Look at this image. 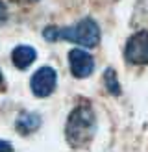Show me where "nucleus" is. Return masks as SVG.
Wrapping results in <instances>:
<instances>
[{"mask_svg":"<svg viewBox=\"0 0 148 152\" xmlns=\"http://www.w3.org/2000/svg\"><path fill=\"white\" fill-rule=\"evenodd\" d=\"M44 41H70L83 48H94L100 43V26L91 17L78 20L72 26H46L43 30Z\"/></svg>","mask_w":148,"mask_h":152,"instance_id":"nucleus-1","label":"nucleus"},{"mask_svg":"<svg viewBox=\"0 0 148 152\" xmlns=\"http://www.w3.org/2000/svg\"><path fill=\"white\" fill-rule=\"evenodd\" d=\"M96 134V113L89 102H81L74 108L65 124V137L72 148H81L93 141Z\"/></svg>","mask_w":148,"mask_h":152,"instance_id":"nucleus-2","label":"nucleus"},{"mask_svg":"<svg viewBox=\"0 0 148 152\" xmlns=\"http://www.w3.org/2000/svg\"><path fill=\"white\" fill-rule=\"evenodd\" d=\"M124 59L130 65H148V30L128 37L124 45Z\"/></svg>","mask_w":148,"mask_h":152,"instance_id":"nucleus-3","label":"nucleus"},{"mask_svg":"<svg viewBox=\"0 0 148 152\" xmlns=\"http://www.w3.org/2000/svg\"><path fill=\"white\" fill-rule=\"evenodd\" d=\"M57 86V71L50 65L39 67L30 80V89L37 98H46L56 91Z\"/></svg>","mask_w":148,"mask_h":152,"instance_id":"nucleus-4","label":"nucleus"},{"mask_svg":"<svg viewBox=\"0 0 148 152\" xmlns=\"http://www.w3.org/2000/svg\"><path fill=\"white\" fill-rule=\"evenodd\" d=\"M69 67L74 78H87L94 71V58L83 48L69 50Z\"/></svg>","mask_w":148,"mask_h":152,"instance_id":"nucleus-5","label":"nucleus"},{"mask_svg":"<svg viewBox=\"0 0 148 152\" xmlns=\"http://www.w3.org/2000/svg\"><path fill=\"white\" fill-rule=\"evenodd\" d=\"M35 59H37V52L32 45H17V47L11 50V61L20 71L28 69Z\"/></svg>","mask_w":148,"mask_h":152,"instance_id":"nucleus-6","label":"nucleus"},{"mask_svg":"<svg viewBox=\"0 0 148 152\" xmlns=\"http://www.w3.org/2000/svg\"><path fill=\"white\" fill-rule=\"evenodd\" d=\"M41 126V117L33 111H22L15 121V130L20 135H30L39 130Z\"/></svg>","mask_w":148,"mask_h":152,"instance_id":"nucleus-7","label":"nucleus"},{"mask_svg":"<svg viewBox=\"0 0 148 152\" xmlns=\"http://www.w3.org/2000/svg\"><path fill=\"white\" fill-rule=\"evenodd\" d=\"M104 86H106L107 89V93L109 95H115L118 96L122 93V89H120V83H118V78H117V71L115 69H111V67H107L106 71H104Z\"/></svg>","mask_w":148,"mask_h":152,"instance_id":"nucleus-8","label":"nucleus"},{"mask_svg":"<svg viewBox=\"0 0 148 152\" xmlns=\"http://www.w3.org/2000/svg\"><path fill=\"white\" fill-rule=\"evenodd\" d=\"M6 20H7V6L0 0V26H2Z\"/></svg>","mask_w":148,"mask_h":152,"instance_id":"nucleus-9","label":"nucleus"},{"mask_svg":"<svg viewBox=\"0 0 148 152\" xmlns=\"http://www.w3.org/2000/svg\"><path fill=\"white\" fill-rule=\"evenodd\" d=\"M0 150H13V145L9 141H4V139H0Z\"/></svg>","mask_w":148,"mask_h":152,"instance_id":"nucleus-10","label":"nucleus"},{"mask_svg":"<svg viewBox=\"0 0 148 152\" xmlns=\"http://www.w3.org/2000/svg\"><path fill=\"white\" fill-rule=\"evenodd\" d=\"M4 87V74H2V71H0V89Z\"/></svg>","mask_w":148,"mask_h":152,"instance_id":"nucleus-11","label":"nucleus"},{"mask_svg":"<svg viewBox=\"0 0 148 152\" xmlns=\"http://www.w3.org/2000/svg\"><path fill=\"white\" fill-rule=\"evenodd\" d=\"M26 2H35V0H26Z\"/></svg>","mask_w":148,"mask_h":152,"instance_id":"nucleus-12","label":"nucleus"}]
</instances>
